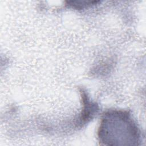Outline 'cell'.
I'll list each match as a JSON object with an SVG mask.
<instances>
[{"mask_svg": "<svg viewBox=\"0 0 146 146\" xmlns=\"http://www.w3.org/2000/svg\"><path fill=\"white\" fill-rule=\"evenodd\" d=\"M139 135L129 116L120 111L106 113L99 131L100 141L104 145H136Z\"/></svg>", "mask_w": 146, "mask_h": 146, "instance_id": "1", "label": "cell"}]
</instances>
